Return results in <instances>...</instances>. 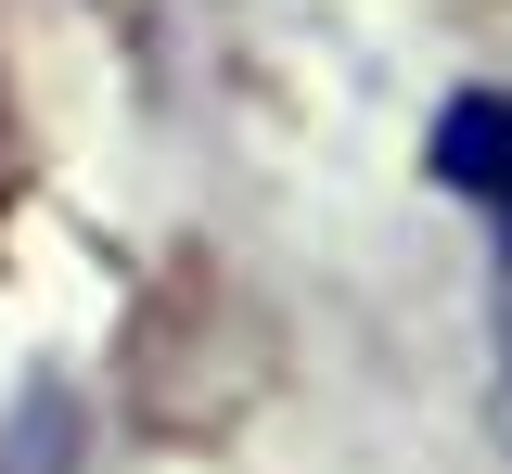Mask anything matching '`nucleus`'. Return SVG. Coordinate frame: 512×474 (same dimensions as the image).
<instances>
[{"instance_id":"2","label":"nucleus","mask_w":512,"mask_h":474,"mask_svg":"<svg viewBox=\"0 0 512 474\" xmlns=\"http://www.w3.org/2000/svg\"><path fill=\"white\" fill-rule=\"evenodd\" d=\"M500 218H512V205H500ZM500 308H512V231H500Z\"/></svg>"},{"instance_id":"3","label":"nucleus","mask_w":512,"mask_h":474,"mask_svg":"<svg viewBox=\"0 0 512 474\" xmlns=\"http://www.w3.org/2000/svg\"><path fill=\"white\" fill-rule=\"evenodd\" d=\"M500 423H512V372H500Z\"/></svg>"},{"instance_id":"1","label":"nucleus","mask_w":512,"mask_h":474,"mask_svg":"<svg viewBox=\"0 0 512 474\" xmlns=\"http://www.w3.org/2000/svg\"><path fill=\"white\" fill-rule=\"evenodd\" d=\"M436 180L512 205V103H500V90H461V103L436 116Z\"/></svg>"}]
</instances>
